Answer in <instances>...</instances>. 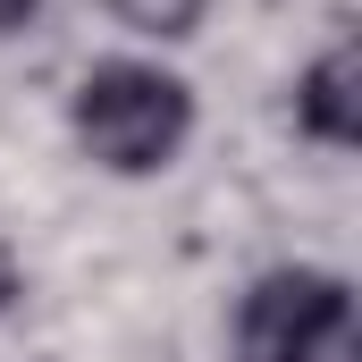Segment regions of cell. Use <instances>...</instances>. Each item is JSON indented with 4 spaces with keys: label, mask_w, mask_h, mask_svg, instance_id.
Listing matches in <instances>:
<instances>
[{
    "label": "cell",
    "mask_w": 362,
    "mask_h": 362,
    "mask_svg": "<svg viewBox=\"0 0 362 362\" xmlns=\"http://www.w3.org/2000/svg\"><path fill=\"white\" fill-rule=\"evenodd\" d=\"M194 135V101L177 76L144 68V59H110L76 85V144L118 177H152L177 160V144Z\"/></svg>",
    "instance_id": "cell-1"
},
{
    "label": "cell",
    "mask_w": 362,
    "mask_h": 362,
    "mask_svg": "<svg viewBox=\"0 0 362 362\" xmlns=\"http://www.w3.org/2000/svg\"><path fill=\"white\" fill-rule=\"evenodd\" d=\"M245 362H354V295L320 270H270L236 312Z\"/></svg>",
    "instance_id": "cell-2"
},
{
    "label": "cell",
    "mask_w": 362,
    "mask_h": 362,
    "mask_svg": "<svg viewBox=\"0 0 362 362\" xmlns=\"http://www.w3.org/2000/svg\"><path fill=\"white\" fill-rule=\"evenodd\" d=\"M295 118L320 135V144H354L362 135V51L354 42H329L312 59V76L295 93Z\"/></svg>",
    "instance_id": "cell-3"
},
{
    "label": "cell",
    "mask_w": 362,
    "mask_h": 362,
    "mask_svg": "<svg viewBox=\"0 0 362 362\" xmlns=\"http://www.w3.org/2000/svg\"><path fill=\"white\" fill-rule=\"evenodd\" d=\"M118 8V25H135V34H160V42H177L202 25V0H110Z\"/></svg>",
    "instance_id": "cell-4"
},
{
    "label": "cell",
    "mask_w": 362,
    "mask_h": 362,
    "mask_svg": "<svg viewBox=\"0 0 362 362\" xmlns=\"http://www.w3.org/2000/svg\"><path fill=\"white\" fill-rule=\"evenodd\" d=\"M34 8H42V0H0V34H8V25H25Z\"/></svg>",
    "instance_id": "cell-5"
},
{
    "label": "cell",
    "mask_w": 362,
    "mask_h": 362,
    "mask_svg": "<svg viewBox=\"0 0 362 362\" xmlns=\"http://www.w3.org/2000/svg\"><path fill=\"white\" fill-rule=\"evenodd\" d=\"M0 295H8V278H0Z\"/></svg>",
    "instance_id": "cell-6"
}]
</instances>
